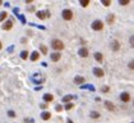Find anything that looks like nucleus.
I'll return each instance as SVG.
<instances>
[{"instance_id": "f257e3e1", "label": "nucleus", "mask_w": 134, "mask_h": 123, "mask_svg": "<svg viewBox=\"0 0 134 123\" xmlns=\"http://www.w3.org/2000/svg\"><path fill=\"white\" fill-rule=\"evenodd\" d=\"M51 48L55 50V51H61L64 49V42L60 40V39H54L51 41Z\"/></svg>"}, {"instance_id": "f03ea898", "label": "nucleus", "mask_w": 134, "mask_h": 123, "mask_svg": "<svg viewBox=\"0 0 134 123\" xmlns=\"http://www.w3.org/2000/svg\"><path fill=\"white\" fill-rule=\"evenodd\" d=\"M91 28L93 31H102L104 30V22L101 19H95L91 23Z\"/></svg>"}, {"instance_id": "7ed1b4c3", "label": "nucleus", "mask_w": 134, "mask_h": 123, "mask_svg": "<svg viewBox=\"0 0 134 123\" xmlns=\"http://www.w3.org/2000/svg\"><path fill=\"white\" fill-rule=\"evenodd\" d=\"M73 10H70V9H64L63 12H61V17H63V19L64 21H72L73 19Z\"/></svg>"}, {"instance_id": "20e7f679", "label": "nucleus", "mask_w": 134, "mask_h": 123, "mask_svg": "<svg viewBox=\"0 0 134 123\" xmlns=\"http://www.w3.org/2000/svg\"><path fill=\"white\" fill-rule=\"evenodd\" d=\"M36 17L38 19H46L50 17V12L49 10H38V12L36 13Z\"/></svg>"}, {"instance_id": "39448f33", "label": "nucleus", "mask_w": 134, "mask_h": 123, "mask_svg": "<svg viewBox=\"0 0 134 123\" xmlns=\"http://www.w3.org/2000/svg\"><path fill=\"white\" fill-rule=\"evenodd\" d=\"M1 28H3L4 31H10V30L13 28V22L10 21V19H6V21H4V23H3Z\"/></svg>"}, {"instance_id": "423d86ee", "label": "nucleus", "mask_w": 134, "mask_h": 123, "mask_svg": "<svg viewBox=\"0 0 134 123\" xmlns=\"http://www.w3.org/2000/svg\"><path fill=\"white\" fill-rule=\"evenodd\" d=\"M60 58H61L60 51H54V53L50 54V60H51V62H59Z\"/></svg>"}, {"instance_id": "0eeeda50", "label": "nucleus", "mask_w": 134, "mask_h": 123, "mask_svg": "<svg viewBox=\"0 0 134 123\" xmlns=\"http://www.w3.org/2000/svg\"><path fill=\"white\" fill-rule=\"evenodd\" d=\"M120 42L118 41V40H113L111 41V44H110V48H111V50L113 51H119L120 50Z\"/></svg>"}, {"instance_id": "6e6552de", "label": "nucleus", "mask_w": 134, "mask_h": 123, "mask_svg": "<svg viewBox=\"0 0 134 123\" xmlns=\"http://www.w3.org/2000/svg\"><path fill=\"white\" fill-rule=\"evenodd\" d=\"M88 54H89V50H88V48H86V46L81 48L79 51H78V55H79L81 58H87Z\"/></svg>"}, {"instance_id": "1a4fd4ad", "label": "nucleus", "mask_w": 134, "mask_h": 123, "mask_svg": "<svg viewBox=\"0 0 134 123\" xmlns=\"http://www.w3.org/2000/svg\"><path fill=\"white\" fill-rule=\"evenodd\" d=\"M40 55H41V53H40V51H37V50H35V51H32V53H31L29 59H31L32 62H37V60L40 59Z\"/></svg>"}, {"instance_id": "9d476101", "label": "nucleus", "mask_w": 134, "mask_h": 123, "mask_svg": "<svg viewBox=\"0 0 134 123\" xmlns=\"http://www.w3.org/2000/svg\"><path fill=\"white\" fill-rule=\"evenodd\" d=\"M120 100L123 103H129L130 101V95L129 92H121L120 94Z\"/></svg>"}, {"instance_id": "9b49d317", "label": "nucleus", "mask_w": 134, "mask_h": 123, "mask_svg": "<svg viewBox=\"0 0 134 123\" xmlns=\"http://www.w3.org/2000/svg\"><path fill=\"white\" fill-rule=\"evenodd\" d=\"M93 74L96 76V77H98V78H101V77H104V74H105V72H104V69H101V68H93Z\"/></svg>"}, {"instance_id": "f8f14e48", "label": "nucleus", "mask_w": 134, "mask_h": 123, "mask_svg": "<svg viewBox=\"0 0 134 123\" xmlns=\"http://www.w3.org/2000/svg\"><path fill=\"white\" fill-rule=\"evenodd\" d=\"M93 57H95L96 62H98V63H102V62H104V55H102V53L96 51V53L93 54Z\"/></svg>"}, {"instance_id": "ddd939ff", "label": "nucleus", "mask_w": 134, "mask_h": 123, "mask_svg": "<svg viewBox=\"0 0 134 123\" xmlns=\"http://www.w3.org/2000/svg\"><path fill=\"white\" fill-rule=\"evenodd\" d=\"M84 82H86L84 77H82V76H75L74 77V83L75 85H83Z\"/></svg>"}, {"instance_id": "4468645a", "label": "nucleus", "mask_w": 134, "mask_h": 123, "mask_svg": "<svg viewBox=\"0 0 134 123\" xmlns=\"http://www.w3.org/2000/svg\"><path fill=\"white\" fill-rule=\"evenodd\" d=\"M52 100H54V95H51V94H45L43 95V101L45 103H51L52 101Z\"/></svg>"}, {"instance_id": "2eb2a0df", "label": "nucleus", "mask_w": 134, "mask_h": 123, "mask_svg": "<svg viewBox=\"0 0 134 123\" xmlns=\"http://www.w3.org/2000/svg\"><path fill=\"white\" fill-rule=\"evenodd\" d=\"M105 106H106V109L107 110H111V111H114L116 108H115V105L113 104V103H111V101H109V100H106V101H105Z\"/></svg>"}, {"instance_id": "dca6fc26", "label": "nucleus", "mask_w": 134, "mask_h": 123, "mask_svg": "<svg viewBox=\"0 0 134 123\" xmlns=\"http://www.w3.org/2000/svg\"><path fill=\"white\" fill-rule=\"evenodd\" d=\"M40 53H41V55H47V53H49V50H47V46L46 45H40Z\"/></svg>"}, {"instance_id": "f3484780", "label": "nucleus", "mask_w": 134, "mask_h": 123, "mask_svg": "<svg viewBox=\"0 0 134 123\" xmlns=\"http://www.w3.org/2000/svg\"><path fill=\"white\" fill-rule=\"evenodd\" d=\"M41 118H42L43 120H49V119L51 118V113H50V111H42Z\"/></svg>"}, {"instance_id": "a211bd4d", "label": "nucleus", "mask_w": 134, "mask_h": 123, "mask_svg": "<svg viewBox=\"0 0 134 123\" xmlns=\"http://www.w3.org/2000/svg\"><path fill=\"white\" fill-rule=\"evenodd\" d=\"M106 22H107L109 25H113L114 22H115V16L114 14H109L107 18H106Z\"/></svg>"}, {"instance_id": "6ab92c4d", "label": "nucleus", "mask_w": 134, "mask_h": 123, "mask_svg": "<svg viewBox=\"0 0 134 123\" xmlns=\"http://www.w3.org/2000/svg\"><path fill=\"white\" fill-rule=\"evenodd\" d=\"M89 115H91V118H92V119H98L100 117H101V114H100L98 111H96V110L91 111V114H89Z\"/></svg>"}, {"instance_id": "aec40b11", "label": "nucleus", "mask_w": 134, "mask_h": 123, "mask_svg": "<svg viewBox=\"0 0 134 123\" xmlns=\"http://www.w3.org/2000/svg\"><path fill=\"white\" fill-rule=\"evenodd\" d=\"M28 57H29V53H28L27 50H23V51H20V58L23 59V60L28 59Z\"/></svg>"}, {"instance_id": "412c9836", "label": "nucleus", "mask_w": 134, "mask_h": 123, "mask_svg": "<svg viewBox=\"0 0 134 123\" xmlns=\"http://www.w3.org/2000/svg\"><path fill=\"white\" fill-rule=\"evenodd\" d=\"M73 95H65L64 97H63V103H70L72 100H73Z\"/></svg>"}, {"instance_id": "4be33fe9", "label": "nucleus", "mask_w": 134, "mask_h": 123, "mask_svg": "<svg viewBox=\"0 0 134 123\" xmlns=\"http://www.w3.org/2000/svg\"><path fill=\"white\" fill-rule=\"evenodd\" d=\"M79 4H81V7L87 8L89 4H91V0H79Z\"/></svg>"}, {"instance_id": "5701e85b", "label": "nucleus", "mask_w": 134, "mask_h": 123, "mask_svg": "<svg viewBox=\"0 0 134 123\" xmlns=\"http://www.w3.org/2000/svg\"><path fill=\"white\" fill-rule=\"evenodd\" d=\"M6 18H8V13L6 12H1V13H0V22H4Z\"/></svg>"}, {"instance_id": "b1692460", "label": "nucleus", "mask_w": 134, "mask_h": 123, "mask_svg": "<svg viewBox=\"0 0 134 123\" xmlns=\"http://www.w3.org/2000/svg\"><path fill=\"white\" fill-rule=\"evenodd\" d=\"M65 110H70V109H73L74 108V104L73 103H65Z\"/></svg>"}, {"instance_id": "393cba45", "label": "nucleus", "mask_w": 134, "mask_h": 123, "mask_svg": "<svg viewBox=\"0 0 134 123\" xmlns=\"http://www.w3.org/2000/svg\"><path fill=\"white\" fill-rule=\"evenodd\" d=\"M101 4L104 7H110L111 5V0H101Z\"/></svg>"}, {"instance_id": "a878e982", "label": "nucleus", "mask_w": 134, "mask_h": 123, "mask_svg": "<svg viewBox=\"0 0 134 123\" xmlns=\"http://www.w3.org/2000/svg\"><path fill=\"white\" fill-rule=\"evenodd\" d=\"M129 3H130V0H119V4H120V5H123V7L128 5Z\"/></svg>"}, {"instance_id": "bb28decb", "label": "nucleus", "mask_w": 134, "mask_h": 123, "mask_svg": "<svg viewBox=\"0 0 134 123\" xmlns=\"http://www.w3.org/2000/svg\"><path fill=\"white\" fill-rule=\"evenodd\" d=\"M129 44H130V46L134 49V35H132V36L129 37Z\"/></svg>"}, {"instance_id": "cd10ccee", "label": "nucleus", "mask_w": 134, "mask_h": 123, "mask_svg": "<svg viewBox=\"0 0 134 123\" xmlns=\"http://www.w3.org/2000/svg\"><path fill=\"white\" fill-rule=\"evenodd\" d=\"M101 91H102V92H109V91H110V87H109V86H102V87H101Z\"/></svg>"}, {"instance_id": "c85d7f7f", "label": "nucleus", "mask_w": 134, "mask_h": 123, "mask_svg": "<svg viewBox=\"0 0 134 123\" xmlns=\"http://www.w3.org/2000/svg\"><path fill=\"white\" fill-rule=\"evenodd\" d=\"M8 115H9L10 118H14V117H15V111H13V110H9V111H8Z\"/></svg>"}, {"instance_id": "c756f323", "label": "nucleus", "mask_w": 134, "mask_h": 123, "mask_svg": "<svg viewBox=\"0 0 134 123\" xmlns=\"http://www.w3.org/2000/svg\"><path fill=\"white\" fill-rule=\"evenodd\" d=\"M128 67H129V68H130L132 71H134V60H132V62L128 64Z\"/></svg>"}, {"instance_id": "7c9ffc66", "label": "nucleus", "mask_w": 134, "mask_h": 123, "mask_svg": "<svg viewBox=\"0 0 134 123\" xmlns=\"http://www.w3.org/2000/svg\"><path fill=\"white\" fill-rule=\"evenodd\" d=\"M40 108H41V109H46V108H47V103H42V104L40 105Z\"/></svg>"}, {"instance_id": "2f4dec72", "label": "nucleus", "mask_w": 134, "mask_h": 123, "mask_svg": "<svg viewBox=\"0 0 134 123\" xmlns=\"http://www.w3.org/2000/svg\"><path fill=\"white\" fill-rule=\"evenodd\" d=\"M63 109H64V108H63L61 105H56V111H61Z\"/></svg>"}, {"instance_id": "473e14b6", "label": "nucleus", "mask_w": 134, "mask_h": 123, "mask_svg": "<svg viewBox=\"0 0 134 123\" xmlns=\"http://www.w3.org/2000/svg\"><path fill=\"white\" fill-rule=\"evenodd\" d=\"M26 3H27V4H32L33 0H26Z\"/></svg>"}, {"instance_id": "72a5a7b5", "label": "nucleus", "mask_w": 134, "mask_h": 123, "mask_svg": "<svg viewBox=\"0 0 134 123\" xmlns=\"http://www.w3.org/2000/svg\"><path fill=\"white\" fill-rule=\"evenodd\" d=\"M1 49H3V42L0 41V50H1Z\"/></svg>"}, {"instance_id": "f704fd0d", "label": "nucleus", "mask_w": 134, "mask_h": 123, "mask_svg": "<svg viewBox=\"0 0 134 123\" xmlns=\"http://www.w3.org/2000/svg\"><path fill=\"white\" fill-rule=\"evenodd\" d=\"M66 122H68V123H73V120H72V119H68Z\"/></svg>"}, {"instance_id": "c9c22d12", "label": "nucleus", "mask_w": 134, "mask_h": 123, "mask_svg": "<svg viewBox=\"0 0 134 123\" xmlns=\"http://www.w3.org/2000/svg\"><path fill=\"white\" fill-rule=\"evenodd\" d=\"M3 4V0H0V5H1Z\"/></svg>"}, {"instance_id": "e433bc0d", "label": "nucleus", "mask_w": 134, "mask_h": 123, "mask_svg": "<svg viewBox=\"0 0 134 123\" xmlns=\"http://www.w3.org/2000/svg\"><path fill=\"white\" fill-rule=\"evenodd\" d=\"M132 123H134V122H132Z\"/></svg>"}, {"instance_id": "4c0bfd02", "label": "nucleus", "mask_w": 134, "mask_h": 123, "mask_svg": "<svg viewBox=\"0 0 134 123\" xmlns=\"http://www.w3.org/2000/svg\"><path fill=\"white\" fill-rule=\"evenodd\" d=\"M133 105H134V103H133Z\"/></svg>"}]
</instances>
